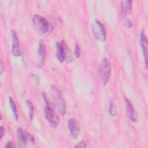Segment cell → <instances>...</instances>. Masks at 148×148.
Masks as SVG:
<instances>
[{
  "label": "cell",
  "instance_id": "6da1fadb",
  "mask_svg": "<svg viewBox=\"0 0 148 148\" xmlns=\"http://www.w3.org/2000/svg\"><path fill=\"white\" fill-rule=\"evenodd\" d=\"M50 92L53 100V106L57 108L60 114L62 115L65 114L66 111V103L60 91L55 86H52Z\"/></svg>",
  "mask_w": 148,
  "mask_h": 148
},
{
  "label": "cell",
  "instance_id": "7a4b0ae2",
  "mask_svg": "<svg viewBox=\"0 0 148 148\" xmlns=\"http://www.w3.org/2000/svg\"><path fill=\"white\" fill-rule=\"evenodd\" d=\"M43 95L46 103V105L44 109L45 118L51 127H52L54 128H56L60 124V118L54 112L53 109V105L50 104L47 101V99L44 93L43 94Z\"/></svg>",
  "mask_w": 148,
  "mask_h": 148
},
{
  "label": "cell",
  "instance_id": "3957f363",
  "mask_svg": "<svg viewBox=\"0 0 148 148\" xmlns=\"http://www.w3.org/2000/svg\"><path fill=\"white\" fill-rule=\"evenodd\" d=\"M33 25L35 29L40 34H46L51 31L53 27L45 17L36 14L33 17Z\"/></svg>",
  "mask_w": 148,
  "mask_h": 148
},
{
  "label": "cell",
  "instance_id": "277c9868",
  "mask_svg": "<svg viewBox=\"0 0 148 148\" xmlns=\"http://www.w3.org/2000/svg\"><path fill=\"white\" fill-rule=\"evenodd\" d=\"M99 73L103 85H106L109 80L111 74V67L109 60L103 57L99 65Z\"/></svg>",
  "mask_w": 148,
  "mask_h": 148
},
{
  "label": "cell",
  "instance_id": "5b68a950",
  "mask_svg": "<svg viewBox=\"0 0 148 148\" xmlns=\"http://www.w3.org/2000/svg\"><path fill=\"white\" fill-rule=\"evenodd\" d=\"M92 33L94 38L101 42L106 40V32L103 24L98 20H95L92 24Z\"/></svg>",
  "mask_w": 148,
  "mask_h": 148
},
{
  "label": "cell",
  "instance_id": "8992f818",
  "mask_svg": "<svg viewBox=\"0 0 148 148\" xmlns=\"http://www.w3.org/2000/svg\"><path fill=\"white\" fill-rule=\"evenodd\" d=\"M17 142L18 146L24 147L27 145V142H30L32 144H34L35 140L34 137L27 132H25L22 128H18L16 131Z\"/></svg>",
  "mask_w": 148,
  "mask_h": 148
},
{
  "label": "cell",
  "instance_id": "52a82bcc",
  "mask_svg": "<svg viewBox=\"0 0 148 148\" xmlns=\"http://www.w3.org/2000/svg\"><path fill=\"white\" fill-rule=\"evenodd\" d=\"M46 44L45 41L42 39L39 43L37 51L38 66L39 68H42L44 65L46 59Z\"/></svg>",
  "mask_w": 148,
  "mask_h": 148
},
{
  "label": "cell",
  "instance_id": "ba28073f",
  "mask_svg": "<svg viewBox=\"0 0 148 148\" xmlns=\"http://www.w3.org/2000/svg\"><path fill=\"white\" fill-rule=\"evenodd\" d=\"M68 127L71 136L75 139H77L80 131V128L78 121L75 119H69L68 121Z\"/></svg>",
  "mask_w": 148,
  "mask_h": 148
},
{
  "label": "cell",
  "instance_id": "9c48e42d",
  "mask_svg": "<svg viewBox=\"0 0 148 148\" xmlns=\"http://www.w3.org/2000/svg\"><path fill=\"white\" fill-rule=\"evenodd\" d=\"M12 54L15 57L21 56L22 55V52L21 50L19 40L18 39L17 33L14 30L12 31Z\"/></svg>",
  "mask_w": 148,
  "mask_h": 148
},
{
  "label": "cell",
  "instance_id": "30bf717a",
  "mask_svg": "<svg viewBox=\"0 0 148 148\" xmlns=\"http://www.w3.org/2000/svg\"><path fill=\"white\" fill-rule=\"evenodd\" d=\"M140 43L141 48L143 51L145 68L146 69H147V39L143 28L142 29V31L140 33Z\"/></svg>",
  "mask_w": 148,
  "mask_h": 148
},
{
  "label": "cell",
  "instance_id": "8fae6325",
  "mask_svg": "<svg viewBox=\"0 0 148 148\" xmlns=\"http://www.w3.org/2000/svg\"><path fill=\"white\" fill-rule=\"evenodd\" d=\"M57 47V53L56 56L58 61L60 62H62L65 59L66 56V48L65 47V43L63 41L60 42H57L56 43Z\"/></svg>",
  "mask_w": 148,
  "mask_h": 148
},
{
  "label": "cell",
  "instance_id": "7c38bea8",
  "mask_svg": "<svg viewBox=\"0 0 148 148\" xmlns=\"http://www.w3.org/2000/svg\"><path fill=\"white\" fill-rule=\"evenodd\" d=\"M125 105H126V110L129 118L132 121L136 122L138 119V116H137L136 112H135L133 107V105H132L130 101L126 98H125Z\"/></svg>",
  "mask_w": 148,
  "mask_h": 148
},
{
  "label": "cell",
  "instance_id": "4fadbf2b",
  "mask_svg": "<svg viewBox=\"0 0 148 148\" xmlns=\"http://www.w3.org/2000/svg\"><path fill=\"white\" fill-rule=\"evenodd\" d=\"M132 1H123L121 2V10L124 16H127L131 13L132 10Z\"/></svg>",
  "mask_w": 148,
  "mask_h": 148
},
{
  "label": "cell",
  "instance_id": "5bb4252c",
  "mask_svg": "<svg viewBox=\"0 0 148 148\" xmlns=\"http://www.w3.org/2000/svg\"><path fill=\"white\" fill-rule=\"evenodd\" d=\"M108 112L112 116H116L117 114V109L116 105L113 99H111L109 102Z\"/></svg>",
  "mask_w": 148,
  "mask_h": 148
},
{
  "label": "cell",
  "instance_id": "9a60e30c",
  "mask_svg": "<svg viewBox=\"0 0 148 148\" xmlns=\"http://www.w3.org/2000/svg\"><path fill=\"white\" fill-rule=\"evenodd\" d=\"M9 104H10V108L12 109L14 117L15 119L17 120L18 119V113H17V110L16 103L10 97L9 98Z\"/></svg>",
  "mask_w": 148,
  "mask_h": 148
},
{
  "label": "cell",
  "instance_id": "2e32d148",
  "mask_svg": "<svg viewBox=\"0 0 148 148\" xmlns=\"http://www.w3.org/2000/svg\"><path fill=\"white\" fill-rule=\"evenodd\" d=\"M26 105L28 108V114H29V120H32L33 119L34 117V106L32 105V103H31V101L27 100L26 101Z\"/></svg>",
  "mask_w": 148,
  "mask_h": 148
},
{
  "label": "cell",
  "instance_id": "e0dca14e",
  "mask_svg": "<svg viewBox=\"0 0 148 148\" xmlns=\"http://www.w3.org/2000/svg\"><path fill=\"white\" fill-rule=\"evenodd\" d=\"M80 54H81L80 47L77 43H76L75 46V55L76 57H79L80 56Z\"/></svg>",
  "mask_w": 148,
  "mask_h": 148
},
{
  "label": "cell",
  "instance_id": "ac0fdd59",
  "mask_svg": "<svg viewBox=\"0 0 148 148\" xmlns=\"http://www.w3.org/2000/svg\"><path fill=\"white\" fill-rule=\"evenodd\" d=\"M75 147H86L87 145H86V144L84 142L80 141L79 143H77V145H75Z\"/></svg>",
  "mask_w": 148,
  "mask_h": 148
},
{
  "label": "cell",
  "instance_id": "d6986e66",
  "mask_svg": "<svg viewBox=\"0 0 148 148\" xmlns=\"http://www.w3.org/2000/svg\"><path fill=\"white\" fill-rule=\"evenodd\" d=\"M125 26L127 28H130L132 26V22L130 20H126V21H125Z\"/></svg>",
  "mask_w": 148,
  "mask_h": 148
},
{
  "label": "cell",
  "instance_id": "ffe728a7",
  "mask_svg": "<svg viewBox=\"0 0 148 148\" xmlns=\"http://www.w3.org/2000/svg\"><path fill=\"white\" fill-rule=\"evenodd\" d=\"M0 134H1L0 138L2 139L5 134V128L3 126H1L0 127Z\"/></svg>",
  "mask_w": 148,
  "mask_h": 148
},
{
  "label": "cell",
  "instance_id": "44dd1931",
  "mask_svg": "<svg viewBox=\"0 0 148 148\" xmlns=\"http://www.w3.org/2000/svg\"><path fill=\"white\" fill-rule=\"evenodd\" d=\"M5 147H14L15 146L12 141H9L7 142L6 145H5Z\"/></svg>",
  "mask_w": 148,
  "mask_h": 148
},
{
  "label": "cell",
  "instance_id": "7402d4cb",
  "mask_svg": "<svg viewBox=\"0 0 148 148\" xmlns=\"http://www.w3.org/2000/svg\"><path fill=\"white\" fill-rule=\"evenodd\" d=\"M0 67H1V75H2L3 71H4V68H3V62L2 60H1V64H0Z\"/></svg>",
  "mask_w": 148,
  "mask_h": 148
}]
</instances>
